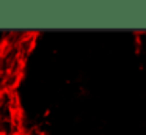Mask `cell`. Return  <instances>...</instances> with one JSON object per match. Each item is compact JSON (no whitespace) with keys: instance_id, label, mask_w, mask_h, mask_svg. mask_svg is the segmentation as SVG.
Instances as JSON below:
<instances>
[{"instance_id":"1","label":"cell","mask_w":146,"mask_h":135,"mask_svg":"<svg viewBox=\"0 0 146 135\" xmlns=\"http://www.w3.org/2000/svg\"><path fill=\"white\" fill-rule=\"evenodd\" d=\"M33 47H35V36L27 33V36L17 44V53H19V58L22 61H25V58L32 53Z\"/></svg>"},{"instance_id":"2","label":"cell","mask_w":146,"mask_h":135,"mask_svg":"<svg viewBox=\"0 0 146 135\" xmlns=\"http://www.w3.org/2000/svg\"><path fill=\"white\" fill-rule=\"evenodd\" d=\"M135 46L140 53L146 55V31H138L135 35Z\"/></svg>"},{"instance_id":"3","label":"cell","mask_w":146,"mask_h":135,"mask_svg":"<svg viewBox=\"0 0 146 135\" xmlns=\"http://www.w3.org/2000/svg\"><path fill=\"white\" fill-rule=\"evenodd\" d=\"M2 129H3V121H2V118H0V135H2Z\"/></svg>"}]
</instances>
